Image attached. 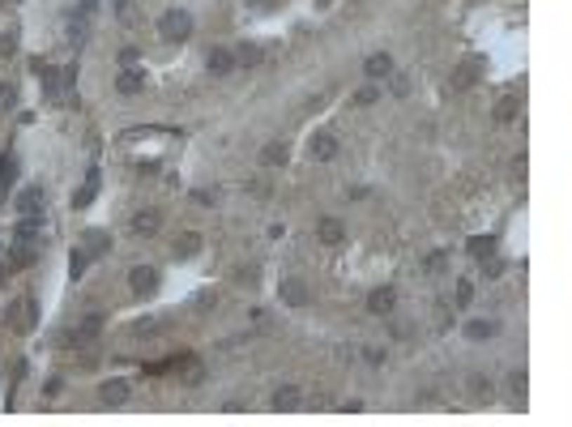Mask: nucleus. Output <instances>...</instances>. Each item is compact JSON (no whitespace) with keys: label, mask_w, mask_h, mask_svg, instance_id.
Masks as SVG:
<instances>
[{"label":"nucleus","mask_w":572,"mask_h":427,"mask_svg":"<svg viewBox=\"0 0 572 427\" xmlns=\"http://www.w3.org/2000/svg\"><path fill=\"white\" fill-rule=\"evenodd\" d=\"M94 192H98V167H90L86 180H81V188L73 192V209H86V205L94 201Z\"/></svg>","instance_id":"nucleus-9"},{"label":"nucleus","mask_w":572,"mask_h":427,"mask_svg":"<svg viewBox=\"0 0 572 427\" xmlns=\"http://www.w3.org/2000/svg\"><path fill=\"white\" fill-rule=\"evenodd\" d=\"M278 295H282V303H291V308H299V303H307V287H303L299 278H282V287H278Z\"/></svg>","instance_id":"nucleus-11"},{"label":"nucleus","mask_w":572,"mask_h":427,"mask_svg":"<svg viewBox=\"0 0 572 427\" xmlns=\"http://www.w3.org/2000/svg\"><path fill=\"white\" fill-rule=\"evenodd\" d=\"M479 73H483V65H479V60H474V65H461V69H457V86H465V81H474Z\"/></svg>","instance_id":"nucleus-26"},{"label":"nucleus","mask_w":572,"mask_h":427,"mask_svg":"<svg viewBox=\"0 0 572 427\" xmlns=\"http://www.w3.org/2000/svg\"><path fill=\"white\" fill-rule=\"evenodd\" d=\"M133 231H137V235H145V239H149V235H159V231H163V214H159V209H141L137 218H133Z\"/></svg>","instance_id":"nucleus-7"},{"label":"nucleus","mask_w":572,"mask_h":427,"mask_svg":"<svg viewBox=\"0 0 572 427\" xmlns=\"http://www.w3.org/2000/svg\"><path fill=\"white\" fill-rule=\"evenodd\" d=\"M465 334L483 342V338H491V334H495V325H491V320H470V325H465Z\"/></svg>","instance_id":"nucleus-22"},{"label":"nucleus","mask_w":572,"mask_h":427,"mask_svg":"<svg viewBox=\"0 0 572 427\" xmlns=\"http://www.w3.org/2000/svg\"><path fill=\"white\" fill-rule=\"evenodd\" d=\"M107 248H112V239H107V235H90V252H94V256H102Z\"/></svg>","instance_id":"nucleus-29"},{"label":"nucleus","mask_w":572,"mask_h":427,"mask_svg":"<svg viewBox=\"0 0 572 427\" xmlns=\"http://www.w3.org/2000/svg\"><path fill=\"white\" fill-rule=\"evenodd\" d=\"M342 235H346V227H342L338 218H321V223H317V239H321V244H342Z\"/></svg>","instance_id":"nucleus-14"},{"label":"nucleus","mask_w":572,"mask_h":427,"mask_svg":"<svg viewBox=\"0 0 572 427\" xmlns=\"http://www.w3.org/2000/svg\"><path fill=\"white\" fill-rule=\"evenodd\" d=\"M444 270V252H427L423 256V274H440Z\"/></svg>","instance_id":"nucleus-25"},{"label":"nucleus","mask_w":572,"mask_h":427,"mask_svg":"<svg viewBox=\"0 0 572 427\" xmlns=\"http://www.w3.org/2000/svg\"><path fill=\"white\" fill-rule=\"evenodd\" d=\"M303 402V393H299V385H282L278 393H274V410H295Z\"/></svg>","instance_id":"nucleus-15"},{"label":"nucleus","mask_w":572,"mask_h":427,"mask_svg":"<svg viewBox=\"0 0 572 427\" xmlns=\"http://www.w3.org/2000/svg\"><path fill=\"white\" fill-rule=\"evenodd\" d=\"M128 291H133L137 299L154 295V291H159V270H154V265H137V270L128 274Z\"/></svg>","instance_id":"nucleus-3"},{"label":"nucleus","mask_w":572,"mask_h":427,"mask_svg":"<svg viewBox=\"0 0 572 427\" xmlns=\"http://www.w3.org/2000/svg\"><path fill=\"white\" fill-rule=\"evenodd\" d=\"M286 158H291V150H286L282 141H270V145L261 150V163H270V167H282Z\"/></svg>","instance_id":"nucleus-18"},{"label":"nucleus","mask_w":572,"mask_h":427,"mask_svg":"<svg viewBox=\"0 0 572 427\" xmlns=\"http://www.w3.org/2000/svg\"><path fill=\"white\" fill-rule=\"evenodd\" d=\"M239 60H235V51H227V47H218V51H210V73H231Z\"/></svg>","instance_id":"nucleus-17"},{"label":"nucleus","mask_w":572,"mask_h":427,"mask_svg":"<svg viewBox=\"0 0 572 427\" xmlns=\"http://www.w3.org/2000/svg\"><path fill=\"white\" fill-rule=\"evenodd\" d=\"M235 56H239V65H256V60H261V47H252V43H244V47L235 51Z\"/></svg>","instance_id":"nucleus-27"},{"label":"nucleus","mask_w":572,"mask_h":427,"mask_svg":"<svg viewBox=\"0 0 572 427\" xmlns=\"http://www.w3.org/2000/svg\"><path fill=\"white\" fill-rule=\"evenodd\" d=\"M474 299V287L470 282H457V303H470Z\"/></svg>","instance_id":"nucleus-32"},{"label":"nucleus","mask_w":572,"mask_h":427,"mask_svg":"<svg viewBox=\"0 0 572 427\" xmlns=\"http://www.w3.org/2000/svg\"><path fill=\"white\" fill-rule=\"evenodd\" d=\"M393 303H397V291H393V287H380V291L368 295V312H376V316L393 312Z\"/></svg>","instance_id":"nucleus-12"},{"label":"nucleus","mask_w":572,"mask_h":427,"mask_svg":"<svg viewBox=\"0 0 572 427\" xmlns=\"http://www.w3.org/2000/svg\"><path fill=\"white\" fill-rule=\"evenodd\" d=\"M5 325H9V334H30L39 325V303L30 295H18L5 312Z\"/></svg>","instance_id":"nucleus-1"},{"label":"nucleus","mask_w":572,"mask_h":427,"mask_svg":"<svg viewBox=\"0 0 572 427\" xmlns=\"http://www.w3.org/2000/svg\"><path fill=\"white\" fill-rule=\"evenodd\" d=\"M18 184V150H5L0 154V197H9Z\"/></svg>","instance_id":"nucleus-5"},{"label":"nucleus","mask_w":572,"mask_h":427,"mask_svg":"<svg viewBox=\"0 0 572 427\" xmlns=\"http://www.w3.org/2000/svg\"><path fill=\"white\" fill-rule=\"evenodd\" d=\"M26 367H30L26 359H18V363H13V376H9V398H13V393H18V385L26 381Z\"/></svg>","instance_id":"nucleus-24"},{"label":"nucleus","mask_w":572,"mask_h":427,"mask_svg":"<svg viewBox=\"0 0 572 427\" xmlns=\"http://www.w3.org/2000/svg\"><path fill=\"white\" fill-rule=\"evenodd\" d=\"M0 5H5V0H0Z\"/></svg>","instance_id":"nucleus-35"},{"label":"nucleus","mask_w":572,"mask_h":427,"mask_svg":"<svg viewBox=\"0 0 572 427\" xmlns=\"http://www.w3.org/2000/svg\"><path fill=\"white\" fill-rule=\"evenodd\" d=\"M465 248H470V256H491V252H495V239H491V235H479V239H470Z\"/></svg>","instance_id":"nucleus-20"},{"label":"nucleus","mask_w":572,"mask_h":427,"mask_svg":"<svg viewBox=\"0 0 572 427\" xmlns=\"http://www.w3.org/2000/svg\"><path fill=\"white\" fill-rule=\"evenodd\" d=\"M128 393H133V385H128V381H102V385H98V398L107 402V406L128 402Z\"/></svg>","instance_id":"nucleus-8"},{"label":"nucleus","mask_w":572,"mask_h":427,"mask_svg":"<svg viewBox=\"0 0 572 427\" xmlns=\"http://www.w3.org/2000/svg\"><path fill=\"white\" fill-rule=\"evenodd\" d=\"M376 98H380V90H376V86H363V90L354 94V103H359V107H372Z\"/></svg>","instance_id":"nucleus-28"},{"label":"nucleus","mask_w":572,"mask_h":427,"mask_svg":"<svg viewBox=\"0 0 572 427\" xmlns=\"http://www.w3.org/2000/svg\"><path fill=\"white\" fill-rule=\"evenodd\" d=\"M512 112H517V103H512V98H504V103H495V120H508Z\"/></svg>","instance_id":"nucleus-31"},{"label":"nucleus","mask_w":572,"mask_h":427,"mask_svg":"<svg viewBox=\"0 0 572 427\" xmlns=\"http://www.w3.org/2000/svg\"><path fill=\"white\" fill-rule=\"evenodd\" d=\"M18 214H22V218H39V214H43V192L34 184L18 197Z\"/></svg>","instance_id":"nucleus-10"},{"label":"nucleus","mask_w":572,"mask_h":427,"mask_svg":"<svg viewBox=\"0 0 572 427\" xmlns=\"http://www.w3.org/2000/svg\"><path fill=\"white\" fill-rule=\"evenodd\" d=\"M60 389H65V385H60V376H51V381H47V389H43V393H47V398H56V393H60Z\"/></svg>","instance_id":"nucleus-34"},{"label":"nucleus","mask_w":572,"mask_h":427,"mask_svg":"<svg viewBox=\"0 0 572 427\" xmlns=\"http://www.w3.org/2000/svg\"><path fill=\"white\" fill-rule=\"evenodd\" d=\"M201 248V235L197 231H184L180 239H175V256H188V252H197Z\"/></svg>","instance_id":"nucleus-19"},{"label":"nucleus","mask_w":572,"mask_h":427,"mask_svg":"<svg viewBox=\"0 0 572 427\" xmlns=\"http://www.w3.org/2000/svg\"><path fill=\"white\" fill-rule=\"evenodd\" d=\"M13 51H18V30H5L0 34V60H13Z\"/></svg>","instance_id":"nucleus-21"},{"label":"nucleus","mask_w":572,"mask_h":427,"mask_svg":"<svg viewBox=\"0 0 572 427\" xmlns=\"http://www.w3.org/2000/svg\"><path fill=\"white\" fill-rule=\"evenodd\" d=\"M333 154H338V137H333L329 129L312 133V141H307V158H312V163H329Z\"/></svg>","instance_id":"nucleus-4"},{"label":"nucleus","mask_w":572,"mask_h":427,"mask_svg":"<svg viewBox=\"0 0 572 427\" xmlns=\"http://www.w3.org/2000/svg\"><path fill=\"white\" fill-rule=\"evenodd\" d=\"M363 73H368V77H389L393 73V56H389V51H376V56L363 60Z\"/></svg>","instance_id":"nucleus-13"},{"label":"nucleus","mask_w":572,"mask_h":427,"mask_svg":"<svg viewBox=\"0 0 572 427\" xmlns=\"http://www.w3.org/2000/svg\"><path fill=\"white\" fill-rule=\"evenodd\" d=\"M13 103H18V86L13 81H0V112H9Z\"/></svg>","instance_id":"nucleus-23"},{"label":"nucleus","mask_w":572,"mask_h":427,"mask_svg":"<svg viewBox=\"0 0 572 427\" xmlns=\"http://www.w3.org/2000/svg\"><path fill=\"white\" fill-rule=\"evenodd\" d=\"M116 18L120 26H141V5L137 0H116Z\"/></svg>","instance_id":"nucleus-16"},{"label":"nucleus","mask_w":572,"mask_h":427,"mask_svg":"<svg viewBox=\"0 0 572 427\" xmlns=\"http://www.w3.org/2000/svg\"><path fill=\"white\" fill-rule=\"evenodd\" d=\"M159 34H163L167 43H184V39L192 34V13H188V9H167L163 22H159Z\"/></svg>","instance_id":"nucleus-2"},{"label":"nucleus","mask_w":572,"mask_h":427,"mask_svg":"<svg viewBox=\"0 0 572 427\" xmlns=\"http://www.w3.org/2000/svg\"><path fill=\"white\" fill-rule=\"evenodd\" d=\"M141 90H145V77H141L133 65H124V69H120V77H116V94H124V98H137Z\"/></svg>","instance_id":"nucleus-6"},{"label":"nucleus","mask_w":572,"mask_h":427,"mask_svg":"<svg viewBox=\"0 0 572 427\" xmlns=\"http://www.w3.org/2000/svg\"><path fill=\"white\" fill-rule=\"evenodd\" d=\"M69 274H73V278H81V274H86V252H81V248L73 252V265H69Z\"/></svg>","instance_id":"nucleus-30"},{"label":"nucleus","mask_w":572,"mask_h":427,"mask_svg":"<svg viewBox=\"0 0 572 427\" xmlns=\"http://www.w3.org/2000/svg\"><path fill=\"white\" fill-rule=\"evenodd\" d=\"M120 65H137V47H120Z\"/></svg>","instance_id":"nucleus-33"}]
</instances>
